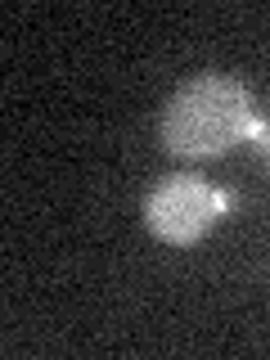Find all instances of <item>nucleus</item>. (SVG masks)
Instances as JSON below:
<instances>
[{
    "mask_svg": "<svg viewBox=\"0 0 270 360\" xmlns=\"http://www.w3.org/2000/svg\"><path fill=\"white\" fill-rule=\"evenodd\" d=\"M230 194L212 189L202 176L194 172H176L162 176L144 198V225L153 239L172 243V248H189L198 239H207V230L230 212Z\"/></svg>",
    "mask_w": 270,
    "mask_h": 360,
    "instance_id": "f03ea898",
    "label": "nucleus"
},
{
    "mask_svg": "<svg viewBox=\"0 0 270 360\" xmlns=\"http://www.w3.org/2000/svg\"><path fill=\"white\" fill-rule=\"evenodd\" d=\"M257 127L252 95L221 72H198L176 95L167 99L158 117V140L180 162H207V158L230 153L234 144H248Z\"/></svg>",
    "mask_w": 270,
    "mask_h": 360,
    "instance_id": "f257e3e1",
    "label": "nucleus"
},
{
    "mask_svg": "<svg viewBox=\"0 0 270 360\" xmlns=\"http://www.w3.org/2000/svg\"><path fill=\"white\" fill-rule=\"evenodd\" d=\"M248 149H252V158L270 172V112H257V127L248 135Z\"/></svg>",
    "mask_w": 270,
    "mask_h": 360,
    "instance_id": "7ed1b4c3",
    "label": "nucleus"
}]
</instances>
